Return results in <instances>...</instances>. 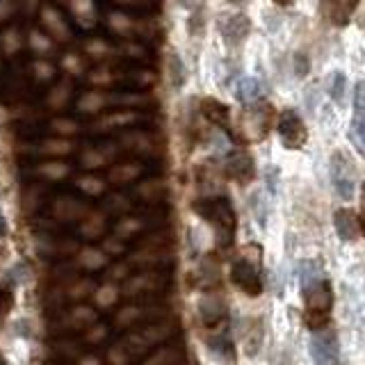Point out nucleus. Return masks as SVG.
I'll return each mask as SVG.
<instances>
[{
	"label": "nucleus",
	"instance_id": "1",
	"mask_svg": "<svg viewBox=\"0 0 365 365\" xmlns=\"http://www.w3.org/2000/svg\"><path fill=\"white\" fill-rule=\"evenodd\" d=\"M306 292V313H308V319H311V324L317 329L327 322V315L331 311V304H334V292H331V285L319 279L311 285H306L304 288Z\"/></svg>",
	"mask_w": 365,
	"mask_h": 365
},
{
	"label": "nucleus",
	"instance_id": "2",
	"mask_svg": "<svg viewBox=\"0 0 365 365\" xmlns=\"http://www.w3.org/2000/svg\"><path fill=\"white\" fill-rule=\"evenodd\" d=\"M217 32H220L222 41L228 48H237V46H242L249 39L251 19L245 11H228V14H222L217 19Z\"/></svg>",
	"mask_w": 365,
	"mask_h": 365
},
{
	"label": "nucleus",
	"instance_id": "3",
	"mask_svg": "<svg viewBox=\"0 0 365 365\" xmlns=\"http://www.w3.org/2000/svg\"><path fill=\"white\" fill-rule=\"evenodd\" d=\"M315 365H340V345L334 331H315L308 342Z\"/></svg>",
	"mask_w": 365,
	"mask_h": 365
},
{
	"label": "nucleus",
	"instance_id": "4",
	"mask_svg": "<svg viewBox=\"0 0 365 365\" xmlns=\"http://www.w3.org/2000/svg\"><path fill=\"white\" fill-rule=\"evenodd\" d=\"M331 182H334V187L342 201H349L354 197V185H356L354 165H351V160L340 151L331 155Z\"/></svg>",
	"mask_w": 365,
	"mask_h": 365
},
{
	"label": "nucleus",
	"instance_id": "5",
	"mask_svg": "<svg viewBox=\"0 0 365 365\" xmlns=\"http://www.w3.org/2000/svg\"><path fill=\"white\" fill-rule=\"evenodd\" d=\"M277 133H279V140L283 142L285 148H302L308 137L306 123L302 121V117L294 110L281 112L279 123H277Z\"/></svg>",
	"mask_w": 365,
	"mask_h": 365
},
{
	"label": "nucleus",
	"instance_id": "6",
	"mask_svg": "<svg viewBox=\"0 0 365 365\" xmlns=\"http://www.w3.org/2000/svg\"><path fill=\"white\" fill-rule=\"evenodd\" d=\"M163 71H165L167 85H169L171 89H174V91H180L182 87L187 85V80H190V68H187L185 57H182V53L176 48V46H167V48H165Z\"/></svg>",
	"mask_w": 365,
	"mask_h": 365
},
{
	"label": "nucleus",
	"instance_id": "7",
	"mask_svg": "<svg viewBox=\"0 0 365 365\" xmlns=\"http://www.w3.org/2000/svg\"><path fill=\"white\" fill-rule=\"evenodd\" d=\"M39 19H41V30L48 34L55 43H66L71 41V28H68L66 19L62 16V11L53 7V5H41L39 9Z\"/></svg>",
	"mask_w": 365,
	"mask_h": 365
},
{
	"label": "nucleus",
	"instance_id": "8",
	"mask_svg": "<svg viewBox=\"0 0 365 365\" xmlns=\"http://www.w3.org/2000/svg\"><path fill=\"white\" fill-rule=\"evenodd\" d=\"M361 0H319V16H322L329 26L342 28L356 14Z\"/></svg>",
	"mask_w": 365,
	"mask_h": 365
},
{
	"label": "nucleus",
	"instance_id": "9",
	"mask_svg": "<svg viewBox=\"0 0 365 365\" xmlns=\"http://www.w3.org/2000/svg\"><path fill=\"white\" fill-rule=\"evenodd\" d=\"M231 277H233V281H235V285H237L240 290H245L251 297L260 294L262 285H260L258 269L251 265L249 260H245V258L235 260V265L231 267Z\"/></svg>",
	"mask_w": 365,
	"mask_h": 365
},
{
	"label": "nucleus",
	"instance_id": "10",
	"mask_svg": "<svg viewBox=\"0 0 365 365\" xmlns=\"http://www.w3.org/2000/svg\"><path fill=\"white\" fill-rule=\"evenodd\" d=\"M68 11H71L73 21L78 23L83 30H91L96 28L98 23V9L94 0H68Z\"/></svg>",
	"mask_w": 365,
	"mask_h": 365
},
{
	"label": "nucleus",
	"instance_id": "11",
	"mask_svg": "<svg viewBox=\"0 0 365 365\" xmlns=\"http://www.w3.org/2000/svg\"><path fill=\"white\" fill-rule=\"evenodd\" d=\"M108 28L112 34H117V37H133L137 34V21L135 16L125 14L121 9H114V11H108Z\"/></svg>",
	"mask_w": 365,
	"mask_h": 365
},
{
	"label": "nucleus",
	"instance_id": "12",
	"mask_svg": "<svg viewBox=\"0 0 365 365\" xmlns=\"http://www.w3.org/2000/svg\"><path fill=\"white\" fill-rule=\"evenodd\" d=\"M334 226H336V233L345 240V242H349V240H354L359 235V224H356V217H354L351 210L347 208H340L336 210L334 215Z\"/></svg>",
	"mask_w": 365,
	"mask_h": 365
},
{
	"label": "nucleus",
	"instance_id": "13",
	"mask_svg": "<svg viewBox=\"0 0 365 365\" xmlns=\"http://www.w3.org/2000/svg\"><path fill=\"white\" fill-rule=\"evenodd\" d=\"M182 28H185L187 39L201 41L205 37V32H208V14L203 11V7L190 11L187 19H185V26H182Z\"/></svg>",
	"mask_w": 365,
	"mask_h": 365
},
{
	"label": "nucleus",
	"instance_id": "14",
	"mask_svg": "<svg viewBox=\"0 0 365 365\" xmlns=\"http://www.w3.org/2000/svg\"><path fill=\"white\" fill-rule=\"evenodd\" d=\"M262 96V83L254 76H245L235 83V98L242 103H256Z\"/></svg>",
	"mask_w": 365,
	"mask_h": 365
},
{
	"label": "nucleus",
	"instance_id": "15",
	"mask_svg": "<svg viewBox=\"0 0 365 365\" xmlns=\"http://www.w3.org/2000/svg\"><path fill=\"white\" fill-rule=\"evenodd\" d=\"M26 41H28V46H30V51H32V53H37V55H41V57L53 55V53H55V46H57L41 28H32V30L26 34Z\"/></svg>",
	"mask_w": 365,
	"mask_h": 365
},
{
	"label": "nucleus",
	"instance_id": "16",
	"mask_svg": "<svg viewBox=\"0 0 365 365\" xmlns=\"http://www.w3.org/2000/svg\"><path fill=\"white\" fill-rule=\"evenodd\" d=\"M23 34L19 28H7L0 32V53H3L5 57H11V55H16L21 48H23Z\"/></svg>",
	"mask_w": 365,
	"mask_h": 365
},
{
	"label": "nucleus",
	"instance_id": "17",
	"mask_svg": "<svg viewBox=\"0 0 365 365\" xmlns=\"http://www.w3.org/2000/svg\"><path fill=\"white\" fill-rule=\"evenodd\" d=\"M85 53L89 57H94V60H103V57H110L114 53V46H110L106 39L94 37V39L85 41Z\"/></svg>",
	"mask_w": 365,
	"mask_h": 365
},
{
	"label": "nucleus",
	"instance_id": "18",
	"mask_svg": "<svg viewBox=\"0 0 365 365\" xmlns=\"http://www.w3.org/2000/svg\"><path fill=\"white\" fill-rule=\"evenodd\" d=\"M345 91H347V78L342 71H336L329 80V96L336 103H342L345 101Z\"/></svg>",
	"mask_w": 365,
	"mask_h": 365
},
{
	"label": "nucleus",
	"instance_id": "19",
	"mask_svg": "<svg viewBox=\"0 0 365 365\" xmlns=\"http://www.w3.org/2000/svg\"><path fill=\"white\" fill-rule=\"evenodd\" d=\"M203 112L208 114V117L215 121V123H226L228 121V108L226 106H222L220 101H205L203 103Z\"/></svg>",
	"mask_w": 365,
	"mask_h": 365
},
{
	"label": "nucleus",
	"instance_id": "20",
	"mask_svg": "<svg viewBox=\"0 0 365 365\" xmlns=\"http://www.w3.org/2000/svg\"><path fill=\"white\" fill-rule=\"evenodd\" d=\"M32 73H34V78L37 80H51L53 76H55V66L48 62V60H34L32 62Z\"/></svg>",
	"mask_w": 365,
	"mask_h": 365
},
{
	"label": "nucleus",
	"instance_id": "21",
	"mask_svg": "<svg viewBox=\"0 0 365 365\" xmlns=\"http://www.w3.org/2000/svg\"><path fill=\"white\" fill-rule=\"evenodd\" d=\"M62 66L68 73L78 76L80 71H83V57H80L78 53H66V55H62Z\"/></svg>",
	"mask_w": 365,
	"mask_h": 365
},
{
	"label": "nucleus",
	"instance_id": "22",
	"mask_svg": "<svg viewBox=\"0 0 365 365\" xmlns=\"http://www.w3.org/2000/svg\"><path fill=\"white\" fill-rule=\"evenodd\" d=\"M16 11V0H0V26L9 21Z\"/></svg>",
	"mask_w": 365,
	"mask_h": 365
},
{
	"label": "nucleus",
	"instance_id": "23",
	"mask_svg": "<svg viewBox=\"0 0 365 365\" xmlns=\"http://www.w3.org/2000/svg\"><path fill=\"white\" fill-rule=\"evenodd\" d=\"M174 5L182 11H194V9H201L203 7V0H174Z\"/></svg>",
	"mask_w": 365,
	"mask_h": 365
},
{
	"label": "nucleus",
	"instance_id": "24",
	"mask_svg": "<svg viewBox=\"0 0 365 365\" xmlns=\"http://www.w3.org/2000/svg\"><path fill=\"white\" fill-rule=\"evenodd\" d=\"M121 53H125L128 57H142V55H144V46H142V43H133V41H128V43H123V46H121Z\"/></svg>",
	"mask_w": 365,
	"mask_h": 365
},
{
	"label": "nucleus",
	"instance_id": "25",
	"mask_svg": "<svg viewBox=\"0 0 365 365\" xmlns=\"http://www.w3.org/2000/svg\"><path fill=\"white\" fill-rule=\"evenodd\" d=\"M91 80L94 83H112V73H110V68H96L94 73H91Z\"/></svg>",
	"mask_w": 365,
	"mask_h": 365
},
{
	"label": "nucleus",
	"instance_id": "26",
	"mask_svg": "<svg viewBox=\"0 0 365 365\" xmlns=\"http://www.w3.org/2000/svg\"><path fill=\"white\" fill-rule=\"evenodd\" d=\"M101 106V96H94V94H89L85 101H83V108H87V110H94V108H98Z\"/></svg>",
	"mask_w": 365,
	"mask_h": 365
},
{
	"label": "nucleus",
	"instance_id": "27",
	"mask_svg": "<svg viewBox=\"0 0 365 365\" xmlns=\"http://www.w3.org/2000/svg\"><path fill=\"white\" fill-rule=\"evenodd\" d=\"M112 3L123 5V7H137V5H142V0H112Z\"/></svg>",
	"mask_w": 365,
	"mask_h": 365
},
{
	"label": "nucleus",
	"instance_id": "28",
	"mask_svg": "<svg viewBox=\"0 0 365 365\" xmlns=\"http://www.w3.org/2000/svg\"><path fill=\"white\" fill-rule=\"evenodd\" d=\"M5 235H7V220H5L3 210H0V237H5Z\"/></svg>",
	"mask_w": 365,
	"mask_h": 365
},
{
	"label": "nucleus",
	"instance_id": "29",
	"mask_svg": "<svg viewBox=\"0 0 365 365\" xmlns=\"http://www.w3.org/2000/svg\"><path fill=\"white\" fill-rule=\"evenodd\" d=\"M228 5H233V7H245V5H249L251 0H226Z\"/></svg>",
	"mask_w": 365,
	"mask_h": 365
},
{
	"label": "nucleus",
	"instance_id": "30",
	"mask_svg": "<svg viewBox=\"0 0 365 365\" xmlns=\"http://www.w3.org/2000/svg\"><path fill=\"white\" fill-rule=\"evenodd\" d=\"M272 3L279 7H290V5H294V0H272Z\"/></svg>",
	"mask_w": 365,
	"mask_h": 365
},
{
	"label": "nucleus",
	"instance_id": "31",
	"mask_svg": "<svg viewBox=\"0 0 365 365\" xmlns=\"http://www.w3.org/2000/svg\"><path fill=\"white\" fill-rule=\"evenodd\" d=\"M21 3H23V5H26L28 9H34V7H37V5H39V0H21Z\"/></svg>",
	"mask_w": 365,
	"mask_h": 365
},
{
	"label": "nucleus",
	"instance_id": "32",
	"mask_svg": "<svg viewBox=\"0 0 365 365\" xmlns=\"http://www.w3.org/2000/svg\"><path fill=\"white\" fill-rule=\"evenodd\" d=\"M0 365H9V363H7V359L3 356V354H0Z\"/></svg>",
	"mask_w": 365,
	"mask_h": 365
},
{
	"label": "nucleus",
	"instance_id": "33",
	"mask_svg": "<svg viewBox=\"0 0 365 365\" xmlns=\"http://www.w3.org/2000/svg\"><path fill=\"white\" fill-rule=\"evenodd\" d=\"M55 3H68V0H55Z\"/></svg>",
	"mask_w": 365,
	"mask_h": 365
}]
</instances>
